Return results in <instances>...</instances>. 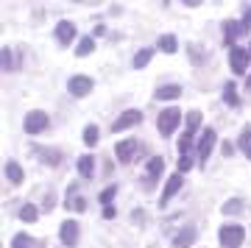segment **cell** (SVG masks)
<instances>
[{
	"label": "cell",
	"instance_id": "32",
	"mask_svg": "<svg viewBox=\"0 0 251 248\" xmlns=\"http://www.w3.org/2000/svg\"><path fill=\"white\" fill-rule=\"evenodd\" d=\"M240 25L246 28V34H251V6H243V20Z\"/></svg>",
	"mask_w": 251,
	"mask_h": 248
},
{
	"label": "cell",
	"instance_id": "35",
	"mask_svg": "<svg viewBox=\"0 0 251 248\" xmlns=\"http://www.w3.org/2000/svg\"><path fill=\"white\" fill-rule=\"evenodd\" d=\"M240 145H243V148H251V125H246V128H243V134H240Z\"/></svg>",
	"mask_w": 251,
	"mask_h": 248
},
{
	"label": "cell",
	"instance_id": "20",
	"mask_svg": "<svg viewBox=\"0 0 251 248\" xmlns=\"http://www.w3.org/2000/svg\"><path fill=\"white\" fill-rule=\"evenodd\" d=\"M224 103L226 106H240V95H237V84H224Z\"/></svg>",
	"mask_w": 251,
	"mask_h": 248
},
{
	"label": "cell",
	"instance_id": "39",
	"mask_svg": "<svg viewBox=\"0 0 251 248\" xmlns=\"http://www.w3.org/2000/svg\"><path fill=\"white\" fill-rule=\"evenodd\" d=\"M246 156H249V162H251V148H246Z\"/></svg>",
	"mask_w": 251,
	"mask_h": 248
},
{
	"label": "cell",
	"instance_id": "26",
	"mask_svg": "<svg viewBox=\"0 0 251 248\" xmlns=\"http://www.w3.org/2000/svg\"><path fill=\"white\" fill-rule=\"evenodd\" d=\"M151 56H153V50H151V48H143V50H140V53L134 56V62H131V64H134L137 70H143L145 64L151 62Z\"/></svg>",
	"mask_w": 251,
	"mask_h": 248
},
{
	"label": "cell",
	"instance_id": "40",
	"mask_svg": "<svg viewBox=\"0 0 251 248\" xmlns=\"http://www.w3.org/2000/svg\"><path fill=\"white\" fill-rule=\"evenodd\" d=\"M249 53H251V45H249Z\"/></svg>",
	"mask_w": 251,
	"mask_h": 248
},
{
	"label": "cell",
	"instance_id": "4",
	"mask_svg": "<svg viewBox=\"0 0 251 248\" xmlns=\"http://www.w3.org/2000/svg\"><path fill=\"white\" fill-rule=\"evenodd\" d=\"M23 128H25V134H42L45 128H50V117H48V112H42V109H34V112H28L25 120H23Z\"/></svg>",
	"mask_w": 251,
	"mask_h": 248
},
{
	"label": "cell",
	"instance_id": "9",
	"mask_svg": "<svg viewBox=\"0 0 251 248\" xmlns=\"http://www.w3.org/2000/svg\"><path fill=\"white\" fill-rule=\"evenodd\" d=\"M78 234H81V229H78V223L75 221H64L62 229H59V240L64 243V248H75L78 246Z\"/></svg>",
	"mask_w": 251,
	"mask_h": 248
},
{
	"label": "cell",
	"instance_id": "18",
	"mask_svg": "<svg viewBox=\"0 0 251 248\" xmlns=\"http://www.w3.org/2000/svg\"><path fill=\"white\" fill-rule=\"evenodd\" d=\"M201 123H204V115H201L198 109L187 112V128H184V134H193V137H196V134L201 131Z\"/></svg>",
	"mask_w": 251,
	"mask_h": 248
},
{
	"label": "cell",
	"instance_id": "29",
	"mask_svg": "<svg viewBox=\"0 0 251 248\" xmlns=\"http://www.w3.org/2000/svg\"><path fill=\"white\" fill-rule=\"evenodd\" d=\"M190 56H193V64H204L206 62V50H201L198 45H187Z\"/></svg>",
	"mask_w": 251,
	"mask_h": 248
},
{
	"label": "cell",
	"instance_id": "38",
	"mask_svg": "<svg viewBox=\"0 0 251 248\" xmlns=\"http://www.w3.org/2000/svg\"><path fill=\"white\" fill-rule=\"evenodd\" d=\"M246 89H249V92H251V75H249V78H246Z\"/></svg>",
	"mask_w": 251,
	"mask_h": 248
},
{
	"label": "cell",
	"instance_id": "34",
	"mask_svg": "<svg viewBox=\"0 0 251 248\" xmlns=\"http://www.w3.org/2000/svg\"><path fill=\"white\" fill-rule=\"evenodd\" d=\"M190 168H193V156H181L179 159V173H190Z\"/></svg>",
	"mask_w": 251,
	"mask_h": 248
},
{
	"label": "cell",
	"instance_id": "31",
	"mask_svg": "<svg viewBox=\"0 0 251 248\" xmlns=\"http://www.w3.org/2000/svg\"><path fill=\"white\" fill-rule=\"evenodd\" d=\"M14 70V56H11L9 48H3V73H9Z\"/></svg>",
	"mask_w": 251,
	"mask_h": 248
},
{
	"label": "cell",
	"instance_id": "37",
	"mask_svg": "<svg viewBox=\"0 0 251 248\" xmlns=\"http://www.w3.org/2000/svg\"><path fill=\"white\" fill-rule=\"evenodd\" d=\"M103 218L112 221V218H115V206H103Z\"/></svg>",
	"mask_w": 251,
	"mask_h": 248
},
{
	"label": "cell",
	"instance_id": "10",
	"mask_svg": "<svg viewBox=\"0 0 251 248\" xmlns=\"http://www.w3.org/2000/svg\"><path fill=\"white\" fill-rule=\"evenodd\" d=\"M181 187H184V173H173L168 181H165V190H162V198H159V206H165V204H171V198L176 193H179Z\"/></svg>",
	"mask_w": 251,
	"mask_h": 248
},
{
	"label": "cell",
	"instance_id": "23",
	"mask_svg": "<svg viewBox=\"0 0 251 248\" xmlns=\"http://www.w3.org/2000/svg\"><path fill=\"white\" fill-rule=\"evenodd\" d=\"M20 221H23V223H36V221H39V206H36V204H25L23 209H20Z\"/></svg>",
	"mask_w": 251,
	"mask_h": 248
},
{
	"label": "cell",
	"instance_id": "6",
	"mask_svg": "<svg viewBox=\"0 0 251 248\" xmlns=\"http://www.w3.org/2000/svg\"><path fill=\"white\" fill-rule=\"evenodd\" d=\"M249 62H251V53L246 48H229V67H232L234 75H243V73L249 70Z\"/></svg>",
	"mask_w": 251,
	"mask_h": 248
},
{
	"label": "cell",
	"instance_id": "25",
	"mask_svg": "<svg viewBox=\"0 0 251 248\" xmlns=\"http://www.w3.org/2000/svg\"><path fill=\"white\" fill-rule=\"evenodd\" d=\"M196 137H193V134H181L179 137V151H181V156H187L190 151H196Z\"/></svg>",
	"mask_w": 251,
	"mask_h": 248
},
{
	"label": "cell",
	"instance_id": "3",
	"mask_svg": "<svg viewBox=\"0 0 251 248\" xmlns=\"http://www.w3.org/2000/svg\"><path fill=\"white\" fill-rule=\"evenodd\" d=\"M215 145H218V131H215V128H204V131H201V137H198V145H196L198 165H201V168H206L209 153H212V148H215Z\"/></svg>",
	"mask_w": 251,
	"mask_h": 248
},
{
	"label": "cell",
	"instance_id": "11",
	"mask_svg": "<svg viewBox=\"0 0 251 248\" xmlns=\"http://www.w3.org/2000/svg\"><path fill=\"white\" fill-rule=\"evenodd\" d=\"M224 42L229 45V48H234V39H237V36H249L246 34V28L240 25V23H237V20H224Z\"/></svg>",
	"mask_w": 251,
	"mask_h": 248
},
{
	"label": "cell",
	"instance_id": "15",
	"mask_svg": "<svg viewBox=\"0 0 251 248\" xmlns=\"http://www.w3.org/2000/svg\"><path fill=\"white\" fill-rule=\"evenodd\" d=\"M153 98H156V100H176V98H181V87H179V84H165V87H156Z\"/></svg>",
	"mask_w": 251,
	"mask_h": 248
},
{
	"label": "cell",
	"instance_id": "19",
	"mask_svg": "<svg viewBox=\"0 0 251 248\" xmlns=\"http://www.w3.org/2000/svg\"><path fill=\"white\" fill-rule=\"evenodd\" d=\"M78 173L84 178H92V173H95V156H92V153L78 156Z\"/></svg>",
	"mask_w": 251,
	"mask_h": 248
},
{
	"label": "cell",
	"instance_id": "33",
	"mask_svg": "<svg viewBox=\"0 0 251 248\" xmlns=\"http://www.w3.org/2000/svg\"><path fill=\"white\" fill-rule=\"evenodd\" d=\"M67 209H75V212H84V209H87V201H84V198H70V201H67Z\"/></svg>",
	"mask_w": 251,
	"mask_h": 248
},
{
	"label": "cell",
	"instance_id": "12",
	"mask_svg": "<svg viewBox=\"0 0 251 248\" xmlns=\"http://www.w3.org/2000/svg\"><path fill=\"white\" fill-rule=\"evenodd\" d=\"M56 39H59L62 48L73 45V39H75V25H73L70 20H59V23H56Z\"/></svg>",
	"mask_w": 251,
	"mask_h": 248
},
{
	"label": "cell",
	"instance_id": "30",
	"mask_svg": "<svg viewBox=\"0 0 251 248\" xmlns=\"http://www.w3.org/2000/svg\"><path fill=\"white\" fill-rule=\"evenodd\" d=\"M34 246V243H31V237H28V234H23V231H20V234H14V240H11V248H31Z\"/></svg>",
	"mask_w": 251,
	"mask_h": 248
},
{
	"label": "cell",
	"instance_id": "24",
	"mask_svg": "<svg viewBox=\"0 0 251 248\" xmlns=\"http://www.w3.org/2000/svg\"><path fill=\"white\" fill-rule=\"evenodd\" d=\"M98 140H100V134H98V125H87V128H84V145H87V148H95V145H98Z\"/></svg>",
	"mask_w": 251,
	"mask_h": 248
},
{
	"label": "cell",
	"instance_id": "27",
	"mask_svg": "<svg viewBox=\"0 0 251 248\" xmlns=\"http://www.w3.org/2000/svg\"><path fill=\"white\" fill-rule=\"evenodd\" d=\"M115 195H117V184H109L106 190H103V193L98 195V201L103 206H112V201H115Z\"/></svg>",
	"mask_w": 251,
	"mask_h": 248
},
{
	"label": "cell",
	"instance_id": "17",
	"mask_svg": "<svg viewBox=\"0 0 251 248\" xmlns=\"http://www.w3.org/2000/svg\"><path fill=\"white\" fill-rule=\"evenodd\" d=\"M3 173H6V178H9L11 184H23V178H25V176H23V168H20V165H17L14 159H9V162H6V168H3Z\"/></svg>",
	"mask_w": 251,
	"mask_h": 248
},
{
	"label": "cell",
	"instance_id": "1",
	"mask_svg": "<svg viewBox=\"0 0 251 248\" xmlns=\"http://www.w3.org/2000/svg\"><path fill=\"white\" fill-rule=\"evenodd\" d=\"M179 123H181V109L168 106V109H162L159 117H156V131H159L162 137H171V134L179 128Z\"/></svg>",
	"mask_w": 251,
	"mask_h": 248
},
{
	"label": "cell",
	"instance_id": "8",
	"mask_svg": "<svg viewBox=\"0 0 251 248\" xmlns=\"http://www.w3.org/2000/svg\"><path fill=\"white\" fill-rule=\"evenodd\" d=\"M143 123V112L140 109H126L123 115L117 117L115 123H112V131H126V128H134V125H140Z\"/></svg>",
	"mask_w": 251,
	"mask_h": 248
},
{
	"label": "cell",
	"instance_id": "7",
	"mask_svg": "<svg viewBox=\"0 0 251 248\" xmlns=\"http://www.w3.org/2000/svg\"><path fill=\"white\" fill-rule=\"evenodd\" d=\"M92 87H95V81H92L90 75H73V78L67 81V92H70L73 98H87L92 92Z\"/></svg>",
	"mask_w": 251,
	"mask_h": 248
},
{
	"label": "cell",
	"instance_id": "22",
	"mask_svg": "<svg viewBox=\"0 0 251 248\" xmlns=\"http://www.w3.org/2000/svg\"><path fill=\"white\" fill-rule=\"evenodd\" d=\"M92 50H95V39H92V36H81L78 45H75V56L84 59V56H90Z\"/></svg>",
	"mask_w": 251,
	"mask_h": 248
},
{
	"label": "cell",
	"instance_id": "36",
	"mask_svg": "<svg viewBox=\"0 0 251 248\" xmlns=\"http://www.w3.org/2000/svg\"><path fill=\"white\" fill-rule=\"evenodd\" d=\"M221 153H224V156H232V153H234V145H232L229 140H226L224 145H221Z\"/></svg>",
	"mask_w": 251,
	"mask_h": 248
},
{
	"label": "cell",
	"instance_id": "16",
	"mask_svg": "<svg viewBox=\"0 0 251 248\" xmlns=\"http://www.w3.org/2000/svg\"><path fill=\"white\" fill-rule=\"evenodd\" d=\"M193 243H196V226L181 229L179 234H176V240H173V246H176V248H190Z\"/></svg>",
	"mask_w": 251,
	"mask_h": 248
},
{
	"label": "cell",
	"instance_id": "13",
	"mask_svg": "<svg viewBox=\"0 0 251 248\" xmlns=\"http://www.w3.org/2000/svg\"><path fill=\"white\" fill-rule=\"evenodd\" d=\"M34 153L39 156V159L45 162V165H50V168H56L59 162H62V153L56 151V148H45V145H34Z\"/></svg>",
	"mask_w": 251,
	"mask_h": 248
},
{
	"label": "cell",
	"instance_id": "14",
	"mask_svg": "<svg viewBox=\"0 0 251 248\" xmlns=\"http://www.w3.org/2000/svg\"><path fill=\"white\" fill-rule=\"evenodd\" d=\"M145 173H148V187H151L153 181L165 173V159H162V156H151L148 165H145Z\"/></svg>",
	"mask_w": 251,
	"mask_h": 248
},
{
	"label": "cell",
	"instance_id": "5",
	"mask_svg": "<svg viewBox=\"0 0 251 248\" xmlns=\"http://www.w3.org/2000/svg\"><path fill=\"white\" fill-rule=\"evenodd\" d=\"M137 151H140V140H134V137L120 140L115 145V159L120 162V165H128V162L137 159Z\"/></svg>",
	"mask_w": 251,
	"mask_h": 248
},
{
	"label": "cell",
	"instance_id": "21",
	"mask_svg": "<svg viewBox=\"0 0 251 248\" xmlns=\"http://www.w3.org/2000/svg\"><path fill=\"white\" fill-rule=\"evenodd\" d=\"M159 50H162V53H168V56L176 53V50H179L176 36H173V34H162V36H159Z\"/></svg>",
	"mask_w": 251,
	"mask_h": 248
},
{
	"label": "cell",
	"instance_id": "28",
	"mask_svg": "<svg viewBox=\"0 0 251 248\" xmlns=\"http://www.w3.org/2000/svg\"><path fill=\"white\" fill-rule=\"evenodd\" d=\"M240 209H243V201H240V198H232V201H226V204L221 206V212H224V215H237Z\"/></svg>",
	"mask_w": 251,
	"mask_h": 248
},
{
	"label": "cell",
	"instance_id": "2",
	"mask_svg": "<svg viewBox=\"0 0 251 248\" xmlns=\"http://www.w3.org/2000/svg\"><path fill=\"white\" fill-rule=\"evenodd\" d=\"M243 240H246V229H243L240 223H226L218 231V243L224 248H240Z\"/></svg>",
	"mask_w": 251,
	"mask_h": 248
}]
</instances>
